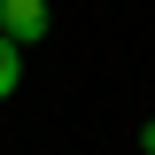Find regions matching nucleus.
I'll return each mask as SVG.
<instances>
[{
	"instance_id": "1",
	"label": "nucleus",
	"mask_w": 155,
	"mask_h": 155,
	"mask_svg": "<svg viewBox=\"0 0 155 155\" xmlns=\"http://www.w3.org/2000/svg\"><path fill=\"white\" fill-rule=\"evenodd\" d=\"M47 23H54V8H47V0H0V31L16 39V47H39V39H47Z\"/></svg>"
},
{
	"instance_id": "2",
	"label": "nucleus",
	"mask_w": 155,
	"mask_h": 155,
	"mask_svg": "<svg viewBox=\"0 0 155 155\" xmlns=\"http://www.w3.org/2000/svg\"><path fill=\"white\" fill-rule=\"evenodd\" d=\"M16 85H23V47L0 31V101H16Z\"/></svg>"
},
{
	"instance_id": "3",
	"label": "nucleus",
	"mask_w": 155,
	"mask_h": 155,
	"mask_svg": "<svg viewBox=\"0 0 155 155\" xmlns=\"http://www.w3.org/2000/svg\"><path fill=\"white\" fill-rule=\"evenodd\" d=\"M140 147H147V155H155V124H147V132H140Z\"/></svg>"
}]
</instances>
